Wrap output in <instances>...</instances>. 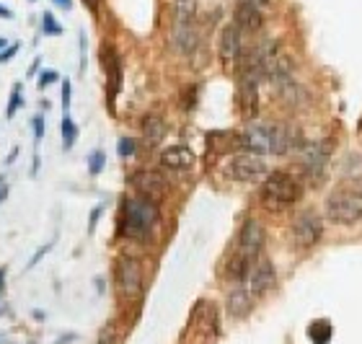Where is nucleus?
Wrapping results in <instances>:
<instances>
[{
	"mask_svg": "<svg viewBox=\"0 0 362 344\" xmlns=\"http://www.w3.org/2000/svg\"><path fill=\"white\" fill-rule=\"evenodd\" d=\"M158 225V205L143 195L127 197L124 200V217H122V231L129 239H148L153 228Z\"/></svg>",
	"mask_w": 362,
	"mask_h": 344,
	"instance_id": "f257e3e1",
	"label": "nucleus"
},
{
	"mask_svg": "<svg viewBox=\"0 0 362 344\" xmlns=\"http://www.w3.org/2000/svg\"><path fill=\"white\" fill-rule=\"evenodd\" d=\"M300 195H303L300 181L287 171L269 173V176L264 179V184H262V200H264V205L269 210L293 207V205L300 200Z\"/></svg>",
	"mask_w": 362,
	"mask_h": 344,
	"instance_id": "f03ea898",
	"label": "nucleus"
},
{
	"mask_svg": "<svg viewBox=\"0 0 362 344\" xmlns=\"http://www.w3.org/2000/svg\"><path fill=\"white\" fill-rule=\"evenodd\" d=\"M326 215L332 223L339 225H355L362 220V197L349 192V189H339L326 200Z\"/></svg>",
	"mask_w": 362,
	"mask_h": 344,
	"instance_id": "7ed1b4c3",
	"label": "nucleus"
},
{
	"mask_svg": "<svg viewBox=\"0 0 362 344\" xmlns=\"http://www.w3.org/2000/svg\"><path fill=\"white\" fill-rule=\"evenodd\" d=\"M228 176L235 181H243V184H254V181H262L269 176L264 164V156H257V153H235L230 161H228Z\"/></svg>",
	"mask_w": 362,
	"mask_h": 344,
	"instance_id": "20e7f679",
	"label": "nucleus"
},
{
	"mask_svg": "<svg viewBox=\"0 0 362 344\" xmlns=\"http://www.w3.org/2000/svg\"><path fill=\"white\" fill-rule=\"evenodd\" d=\"M117 287L122 298L137 300L143 295V267L135 256H119L117 262Z\"/></svg>",
	"mask_w": 362,
	"mask_h": 344,
	"instance_id": "39448f33",
	"label": "nucleus"
},
{
	"mask_svg": "<svg viewBox=\"0 0 362 344\" xmlns=\"http://www.w3.org/2000/svg\"><path fill=\"white\" fill-rule=\"evenodd\" d=\"M334 153V142L332 140H316V142H303L300 148H298V156L303 161V168L308 176H318V173L324 171L326 164H329V158Z\"/></svg>",
	"mask_w": 362,
	"mask_h": 344,
	"instance_id": "423d86ee",
	"label": "nucleus"
},
{
	"mask_svg": "<svg viewBox=\"0 0 362 344\" xmlns=\"http://www.w3.org/2000/svg\"><path fill=\"white\" fill-rule=\"evenodd\" d=\"M324 236V225L316 212H300L293 223V241L298 248H313Z\"/></svg>",
	"mask_w": 362,
	"mask_h": 344,
	"instance_id": "0eeeda50",
	"label": "nucleus"
},
{
	"mask_svg": "<svg viewBox=\"0 0 362 344\" xmlns=\"http://www.w3.org/2000/svg\"><path fill=\"white\" fill-rule=\"evenodd\" d=\"M277 287V272L272 267V262L267 259H257L251 264L249 277H246V290L254 295V298H262L267 292H272Z\"/></svg>",
	"mask_w": 362,
	"mask_h": 344,
	"instance_id": "6e6552de",
	"label": "nucleus"
},
{
	"mask_svg": "<svg viewBox=\"0 0 362 344\" xmlns=\"http://www.w3.org/2000/svg\"><path fill=\"white\" fill-rule=\"evenodd\" d=\"M129 184L135 187L137 195L148 197V200H153V202L163 200V195H166V189H168V181L163 179L158 171H151V168L135 171L132 176H129Z\"/></svg>",
	"mask_w": 362,
	"mask_h": 344,
	"instance_id": "1a4fd4ad",
	"label": "nucleus"
},
{
	"mask_svg": "<svg viewBox=\"0 0 362 344\" xmlns=\"http://www.w3.org/2000/svg\"><path fill=\"white\" fill-rule=\"evenodd\" d=\"M264 225L259 223V220H246L241 228V236H238V254L251 259V262H257L262 248H264Z\"/></svg>",
	"mask_w": 362,
	"mask_h": 344,
	"instance_id": "9d476101",
	"label": "nucleus"
},
{
	"mask_svg": "<svg viewBox=\"0 0 362 344\" xmlns=\"http://www.w3.org/2000/svg\"><path fill=\"white\" fill-rule=\"evenodd\" d=\"M220 60H223V65L226 68H230V65H238V60H241L243 55V31L235 26V23H228V26H223V31H220Z\"/></svg>",
	"mask_w": 362,
	"mask_h": 344,
	"instance_id": "9b49d317",
	"label": "nucleus"
},
{
	"mask_svg": "<svg viewBox=\"0 0 362 344\" xmlns=\"http://www.w3.org/2000/svg\"><path fill=\"white\" fill-rule=\"evenodd\" d=\"M241 148L246 153H257V156H267L272 153V127L267 125H249V127L241 132Z\"/></svg>",
	"mask_w": 362,
	"mask_h": 344,
	"instance_id": "f8f14e48",
	"label": "nucleus"
},
{
	"mask_svg": "<svg viewBox=\"0 0 362 344\" xmlns=\"http://www.w3.org/2000/svg\"><path fill=\"white\" fill-rule=\"evenodd\" d=\"M235 18L233 23L238 26L241 31H259L262 26H264V16H262V8L254 6V3H249V0H241L238 6H235Z\"/></svg>",
	"mask_w": 362,
	"mask_h": 344,
	"instance_id": "ddd939ff",
	"label": "nucleus"
},
{
	"mask_svg": "<svg viewBox=\"0 0 362 344\" xmlns=\"http://www.w3.org/2000/svg\"><path fill=\"white\" fill-rule=\"evenodd\" d=\"M194 161L197 158L189 145H171V148H166L160 153V164L166 166V168H171V171H189L194 166Z\"/></svg>",
	"mask_w": 362,
	"mask_h": 344,
	"instance_id": "4468645a",
	"label": "nucleus"
},
{
	"mask_svg": "<svg viewBox=\"0 0 362 344\" xmlns=\"http://www.w3.org/2000/svg\"><path fill=\"white\" fill-rule=\"evenodd\" d=\"M254 295L246 290V285H238L233 290L228 292V316L230 319H246L254 308Z\"/></svg>",
	"mask_w": 362,
	"mask_h": 344,
	"instance_id": "2eb2a0df",
	"label": "nucleus"
},
{
	"mask_svg": "<svg viewBox=\"0 0 362 344\" xmlns=\"http://www.w3.org/2000/svg\"><path fill=\"white\" fill-rule=\"evenodd\" d=\"M197 45H199V34L194 31V26L192 23H176V29L171 31V47H174L176 52L181 55H192L197 50Z\"/></svg>",
	"mask_w": 362,
	"mask_h": 344,
	"instance_id": "dca6fc26",
	"label": "nucleus"
},
{
	"mask_svg": "<svg viewBox=\"0 0 362 344\" xmlns=\"http://www.w3.org/2000/svg\"><path fill=\"white\" fill-rule=\"evenodd\" d=\"M238 106L246 120H251L259 112V86L257 83L238 81Z\"/></svg>",
	"mask_w": 362,
	"mask_h": 344,
	"instance_id": "f3484780",
	"label": "nucleus"
},
{
	"mask_svg": "<svg viewBox=\"0 0 362 344\" xmlns=\"http://www.w3.org/2000/svg\"><path fill=\"white\" fill-rule=\"evenodd\" d=\"M143 137L148 145H158V142L166 137V122L160 120V117H145Z\"/></svg>",
	"mask_w": 362,
	"mask_h": 344,
	"instance_id": "a211bd4d",
	"label": "nucleus"
},
{
	"mask_svg": "<svg viewBox=\"0 0 362 344\" xmlns=\"http://www.w3.org/2000/svg\"><path fill=\"white\" fill-rule=\"evenodd\" d=\"M197 16V0H174V18L176 23H192Z\"/></svg>",
	"mask_w": 362,
	"mask_h": 344,
	"instance_id": "6ab92c4d",
	"label": "nucleus"
},
{
	"mask_svg": "<svg viewBox=\"0 0 362 344\" xmlns=\"http://www.w3.org/2000/svg\"><path fill=\"white\" fill-rule=\"evenodd\" d=\"M308 337L313 344H326L332 339V323L329 321H313L308 329Z\"/></svg>",
	"mask_w": 362,
	"mask_h": 344,
	"instance_id": "aec40b11",
	"label": "nucleus"
},
{
	"mask_svg": "<svg viewBox=\"0 0 362 344\" xmlns=\"http://www.w3.org/2000/svg\"><path fill=\"white\" fill-rule=\"evenodd\" d=\"M76 137H78L76 122H73L68 114H65V120H62V148H65V150L73 148V145H76Z\"/></svg>",
	"mask_w": 362,
	"mask_h": 344,
	"instance_id": "412c9836",
	"label": "nucleus"
},
{
	"mask_svg": "<svg viewBox=\"0 0 362 344\" xmlns=\"http://www.w3.org/2000/svg\"><path fill=\"white\" fill-rule=\"evenodd\" d=\"M42 29H45V34H49V37H60L62 34V26L57 23V18H54L52 13L42 16Z\"/></svg>",
	"mask_w": 362,
	"mask_h": 344,
	"instance_id": "4be33fe9",
	"label": "nucleus"
},
{
	"mask_svg": "<svg viewBox=\"0 0 362 344\" xmlns=\"http://www.w3.org/2000/svg\"><path fill=\"white\" fill-rule=\"evenodd\" d=\"M104 164H106V156H104V150H93L88 156V171L96 176V173L104 171Z\"/></svg>",
	"mask_w": 362,
	"mask_h": 344,
	"instance_id": "5701e85b",
	"label": "nucleus"
},
{
	"mask_svg": "<svg viewBox=\"0 0 362 344\" xmlns=\"http://www.w3.org/2000/svg\"><path fill=\"white\" fill-rule=\"evenodd\" d=\"M117 150H119V156H122V158L135 156V153H137V142L132 140V137H122L119 145H117Z\"/></svg>",
	"mask_w": 362,
	"mask_h": 344,
	"instance_id": "b1692460",
	"label": "nucleus"
},
{
	"mask_svg": "<svg viewBox=\"0 0 362 344\" xmlns=\"http://www.w3.org/2000/svg\"><path fill=\"white\" fill-rule=\"evenodd\" d=\"M21 104H23V101H21V88L16 86L13 93H11V104H8V109H6V117H8V120H11V117H13V114L18 112V106H21Z\"/></svg>",
	"mask_w": 362,
	"mask_h": 344,
	"instance_id": "393cba45",
	"label": "nucleus"
},
{
	"mask_svg": "<svg viewBox=\"0 0 362 344\" xmlns=\"http://www.w3.org/2000/svg\"><path fill=\"white\" fill-rule=\"evenodd\" d=\"M70 96H73V86H70V81H62V109H65V114L70 109Z\"/></svg>",
	"mask_w": 362,
	"mask_h": 344,
	"instance_id": "a878e982",
	"label": "nucleus"
},
{
	"mask_svg": "<svg viewBox=\"0 0 362 344\" xmlns=\"http://www.w3.org/2000/svg\"><path fill=\"white\" fill-rule=\"evenodd\" d=\"M54 81H57V73H54V70H45V73L39 75V88H47V86Z\"/></svg>",
	"mask_w": 362,
	"mask_h": 344,
	"instance_id": "bb28decb",
	"label": "nucleus"
},
{
	"mask_svg": "<svg viewBox=\"0 0 362 344\" xmlns=\"http://www.w3.org/2000/svg\"><path fill=\"white\" fill-rule=\"evenodd\" d=\"M344 189H349V192H355V195L362 197V173H360V176H355V179H349Z\"/></svg>",
	"mask_w": 362,
	"mask_h": 344,
	"instance_id": "cd10ccee",
	"label": "nucleus"
},
{
	"mask_svg": "<svg viewBox=\"0 0 362 344\" xmlns=\"http://www.w3.org/2000/svg\"><path fill=\"white\" fill-rule=\"evenodd\" d=\"M42 135H45V120H42V117H34V137L42 140Z\"/></svg>",
	"mask_w": 362,
	"mask_h": 344,
	"instance_id": "c85d7f7f",
	"label": "nucleus"
},
{
	"mask_svg": "<svg viewBox=\"0 0 362 344\" xmlns=\"http://www.w3.org/2000/svg\"><path fill=\"white\" fill-rule=\"evenodd\" d=\"M16 52H18V45H11L8 50H3V52H0V62H8Z\"/></svg>",
	"mask_w": 362,
	"mask_h": 344,
	"instance_id": "c756f323",
	"label": "nucleus"
},
{
	"mask_svg": "<svg viewBox=\"0 0 362 344\" xmlns=\"http://www.w3.org/2000/svg\"><path fill=\"white\" fill-rule=\"evenodd\" d=\"M98 215H101V207H96L93 212H90V223H88V233H93V228H96L98 223Z\"/></svg>",
	"mask_w": 362,
	"mask_h": 344,
	"instance_id": "7c9ffc66",
	"label": "nucleus"
},
{
	"mask_svg": "<svg viewBox=\"0 0 362 344\" xmlns=\"http://www.w3.org/2000/svg\"><path fill=\"white\" fill-rule=\"evenodd\" d=\"M54 6H60V8H65V11H70L73 8V0H52Z\"/></svg>",
	"mask_w": 362,
	"mask_h": 344,
	"instance_id": "2f4dec72",
	"label": "nucleus"
},
{
	"mask_svg": "<svg viewBox=\"0 0 362 344\" xmlns=\"http://www.w3.org/2000/svg\"><path fill=\"white\" fill-rule=\"evenodd\" d=\"M0 16H3V18H11V16H13V13H11V11H8L6 6H0Z\"/></svg>",
	"mask_w": 362,
	"mask_h": 344,
	"instance_id": "473e14b6",
	"label": "nucleus"
},
{
	"mask_svg": "<svg viewBox=\"0 0 362 344\" xmlns=\"http://www.w3.org/2000/svg\"><path fill=\"white\" fill-rule=\"evenodd\" d=\"M249 3H254V6H259V8H262V6H269L272 0H249Z\"/></svg>",
	"mask_w": 362,
	"mask_h": 344,
	"instance_id": "72a5a7b5",
	"label": "nucleus"
},
{
	"mask_svg": "<svg viewBox=\"0 0 362 344\" xmlns=\"http://www.w3.org/2000/svg\"><path fill=\"white\" fill-rule=\"evenodd\" d=\"M83 3H86V6H88V8H96L98 3H101V0H83Z\"/></svg>",
	"mask_w": 362,
	"mask_h": 344,
	"instance_id": "f704fd0d",
	"label": "nucleus"
},
{
	"mask_svg": "<svg viewBox=\"0 0 362 344\" xmlns=\"http://www.w3.org/2000/svg\"><path fill=\"white\" fill-rule=\"evenodd\" d=\"M3 47H6V37H0V52H3Z\"/></svg>",
	"mask_w": 362,
	"mask_h": 344,
	"instance_id": "c9c22d12",
	"label": "nucleus"
},
{
	"mask_svg": "<svg viewBox=\"0 0 362 344\" xmlns=\"http://www.w3.org/2000/svg\"><path fill=\"white\" fill-rule=\"evenodd\" d=\"M0 287H3V272H0Z\"/></svg>",
	"mask_w": 362,
	"mask_h": 344,
	"instance_id": "e433bc0d",
	"label": "nucleus"
},
{
	"mask_svg": "<svg viewBox=\"0 0 362 344\" xmlns=\"http://www.w3.org/2000/svg\"><path fill=\"white\" fill-rule=\"evenodd\" d=\"M101 344H106V342H101Z\"/></svg>",
	"mask_w": 362,
	"mask_h": 344,
	"instance_id": "4c0bfd02",
	"label": "nucleus"
},
{
	"mask_svg": "<svg viewBox=\"0 0 362 344\" xmlns=\"http://www.w3.org/2000/svg\"><path fill=\"white\" fill-rule=\"evenodd\" d=\"M31 3H34V0H31Z\"/></svg>",
	"mask_w": 362,
	"mask_h": 344,
	"instance_id": "58836bf2",
	"label": "nucleus"
}]
</instances>
